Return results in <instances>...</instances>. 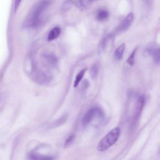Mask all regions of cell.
<instances>
[{
  "label": "cell",
  "instance_id": "1",
  "mask_svg": "<svg viewBox=\"0 0 160 160\" xmlns=\"http://www.w3.org/2000/svg\"><path fill=\"white\" fill-rule=\"evenodd\" d=\"M49 4V2L48 1L44 0L36 6L31 13L25 20L24 26L28 28H36L38 26L42 21V13L48 8Z\"/></svg>",
  "mask_w": 160,
  "mask_h": 160
},
{
  "label": "cell",
  "instance_id": "2",
  "mask_svg": "<svg viewBox=\"0 0 160 160\" xmlns=\"http://www.w3.org/2000/svg\"><path fill=\"white\" fill-rule=\"evenodd\" d=\"M120 128L116 127L110 131L98 143V150L104 151L114 145L120 136Z\"/></svg>",
  "mask_w": 160,
  "mask_h": 160
},
{
  "label": "cell",
  "instance_id": "3",
  "mask_svg": "<svg viewBox=\"0 0 160 160\" xmlns=\"http://www.w3.org/2000/svg\"><path fill=\"white\" fill-rule=\"evenodd\" d=\"M102 112L99 108L92 107L88 109L82 119V124L84 126L89 124L96 116L101 115Z\"/></svg>",
  "mask_w": 160,
  "mask_h": 160
},
{
  "label": "cell",
  "instance_id": "4",
  "mask_svg": "<svg viewBox=\"0 0 160 160\" xmlns=\"http://www.w3.org/2000/svg\"><path fill=\"white\" fill-rule=\"evenodd\" d=\"M33 78L34 81L39 84H45L51 81V77L43 72H35Z\"/></svg>",
  "mask_w": 160,
  "mask_h": 160
},
{
  "label": "cell",
  "instance_id": "5",
  "mask_svg": "<svg viewBox=\"0 0 160 160\" xmlns=\"http://www.w3.org/2000/svg\"><path fill=\"white\" fill-rule=\"evenodd\" d=\"M144 104H145V96L142 95V96H141L137 101L136 112H134V119L135 121L139 118L140 114L143 109Z\"/></svg>",
  "mask_w": 160,
  "mask_h": 160
},
{
  "label": "cell",
  "instance_id": "6",
  "mask_svg": "<svg viewBox=\"0 0 160 160\" xmlns=\"http://www.w3.org/2000/svg\"><path fill=\"white\" fill-rule=\"evenodd\" d=\"M134 19V14L133 12H129L126 17L123 19L121 25H120V29L121 31H126L129 28L132 22Z\"/></svg>",
  "mask_w": 160,
  "mask_h": 160
},
{
  "label": "cell",
  "instance_id": "7",
  "mask_svg": "<svg viewBox=\"0 0 160 160\" xmlns=\"http://www.w3.org/2000/svg\"><path fill=\"white\" fill-rule=\"evenodd\" d=\"M30 160H54V157L51 156L44 155L34 152H31L29 154Z\"/></svg>",
  "mask_w": 160,
  "mask_h": 160
},
{
  "label": "cell",
  "instance_id": "8",
  "mask_svg": "<svg viewBox=\"0 0 160 160\" xmlns=\"http://www.w3.org/2000/svg\"><path fill=\"white\" fill-rule=\"evenodd\" d=\"M61 34V29L59 27H55L51 29L48 36V40L49 41H52L58 38Z\"/></svg>",
  "mask_w": 160,
  "mask_h": 160
},
{
  "label": "cell",
  "instance_id": "9",
  "mask_svg": "<svg viewBox=\"0 0 160 160\" xmlns=\"http://www.w3.org/2000/svg\"><path fill=\"white\" fill-rule=\"evenodd\" d=\"M125 48H126V45L124 43L121 44L116 48V49L114 51V58L116 60L121 59V58H122Z\"/></svg>",
  "mask_w": 160,
  "mask_h": 160
},
{
  "label": "cell",
  "instance_id": "10",
  "mask_svg": "<svg viewBox=\"0 0 160 160\" xmlns=\"http://www.w3.org/2000/svg\"><path fill=\"white\" fill-rule=\"evenodd\" d=\"M109 16V12L106 9H100L97 12V19L99 21H102L106 20Z\"/></svg>",
  "mask_w": 160,
  "mask_h": 160
},
{
  "label": "cell",
  "instance_id": "11",
  "mask_svg": "<svg viewBox=\"0 0 160 160\" xmlns=\"http://www.w3.org/2000/svg\"><path fill=\"white\" fill-rule=\"evenodd\" d=\"M86 69H87L86 68L83 69H82L81 71H79V72L78 73V74H77L76 76V79H75V80H74V84H73L74 88H76V87L78 86L79 83L80 82V81H81V79H82V78H83V76H84V74H85V72H86Z\"/></svg>",
  "mask_w": 160,
  "mask_h": 160
},
{
  "label": "cell",
  "instance_id": "12",
  "mask_svg": "<svg viewBox=\"0 0 160 160\" xmlns=\"http://www.w3.org/2000/svg\"><path fill=\"white\" fill-rule=\"evenodd\" d=\"M150 53L152 54L154 61L156 63L159 64L160 60V54H159V49H153L150 50Z\"/></svg>",
  "mask_w": 160,
  "mask_h": 160
},
{
  "label": "cell",
  "instance_id": "13",
  "mask_svg": "<svg viewBox=\"0 0 160 160\" xmlns=\"http://www.w3.org/2000/svg\"><path fill=\"white\" fill-rule=\"evenodd\" d=\"M44 59L48 62V63L50 65H55L57 62L56 57L51 54H46L44 56Z\"/></svg>",
  "mask_w": 160,
  "mask_h": 160
},
{
  "label": "cell",
  "instance_id": "14",
  "mask_svg": "<svg viewBox=\"0 0 160 160\" xmlns=\"http://www.w3.org/2000/svg\"><path fill=\"white\" fill-rule=\"evenodd\" d=\"M136 52V49H134V51L131 52V54H130V56L127 59V63L131 66H133L134 64V58H135Z\"/></svg>",
  "mask_w": 160,
  "mask_h": 160
},
{
  "label": "cell",
  "instance_id": "15",
  "mask_svg": "<svg viewBox=\"0 0 160 160\" xmlns=\"http://www.w3.org/2000/svg\"><path fill=\"white\" fill-rule=\"evenodd\" d=\"M99 71V66L98 64H94L91 68L90 70V74L92 78H96L98 72Z\"/></svg>",
  "mask_w": 160,
  "mask_h": 160
},
{
  "label": "cell",
  "instance_id": "16",
  "mask_svg": "<svg viewBox=\"0 0 160 160\" xmlns=\"http://www.w3.org/2000/svg\"><path fill=\"white\" fill-rule=\"evenodd\" d=\"M95 0H79V4L83 8H86L91 5Z\"/></svg>",
  "mask_w": 160,
  "mask_h": 160
},
{
  "label": "cell",
  "instance_id": "17",
  "mask_svg": "<svg viewBox=\"0 0 160 160\" xmlns=\"http://www.w3.org/2000/svg\"><path fill=\"white\" fill-rule=\"evenodd\" d=\"M74 138H75V136H74V134H71V135H70L68 138H67V139L66 140V141H65V142H64V148L66 147H68V146H69L72 142V141H74Z\"/></svg>",
  "mask_w": 160,
  "mask_h": 160
},
{
  "label": "cell",
  "instance_id": "18",
  "mask_svg": "<svg viewBox=\"0 0 160 160\" xmlns=\"http://www.w3.org/2000/svg\"><path fill=\"white\" fill-rule=\"evenodd\" d=\"M22 0H15L14 1V11H16L17 10V9L18 8Z\"/></svg>",
  "mask_w": 160,
  "mask_h": 160
}]
</instances>
